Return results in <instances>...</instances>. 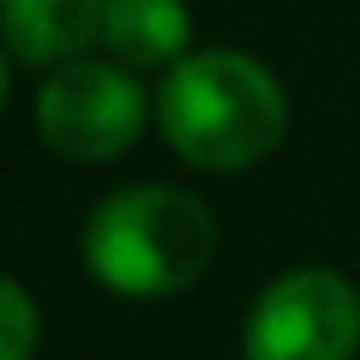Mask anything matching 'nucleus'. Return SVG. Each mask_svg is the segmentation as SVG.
Instances as JSON below:
<instances>
[{
  "label": "nucleus",
  "mask_w": 360,
  "mask_h": 360,
  "mask_svg": "<svg viewBox=\"0 0 360 360\" xmlns=\"http://www.w3.org/2000/svg\"><path fill=\"white\" fill-rule=\"evenodd\" d=\"M146 118V96L124 68L107 62H62L34 101V124L39 141L73 163H107L118 158Z\"/></svg>",
  "instance_id": "nucleus-3"
},
{
  "label": "nucleus",
  "mask_w": 360,
  "mask_h": 360,
  "mask_svg": "<svg viewBox=\"0 0 360 360\" xmlns=\"http://www.w3.org/2000/svg\"><path fill=\"white\" fill-rule=\"evenodd\" d=\"M0 315H6V326H0V360H28L34 343H39V315H34L22 281H0Z\"/></svg>",
  "instance_id": "nucleus-7"
},
{
  "label": "nucleus",
  "mask_w": 360,
  "mask_h": 360,
  "mask_svg": "<svg viewBox=\"0 0 360 360\" xmlns=\"http://www.w3.org/2000/svg\"><path fill=\"white\" fill-rule=\"evenodd\" d=\"M354 349L360 292L338 270H292L248 315V360H349Z\"/></svg>",
  "instance_id": "nucleus-4"
},
{
  "label": "nucleus",
  "mask_w": 360,
  "mask_h": 360,
  "mask_svg": "<svg viewBox=\"0 0 360 360\" xmlns=\"http://www.w3.org/2000/svg\"><path fill=\"white\" fill-rule=\"evenodd\" d=\"M214 253V219L174 186H129L107 197L84 225V264L124 298H163L202 276Z\"/></svg>",
  "instance_id": "nucleus-2"
},
{
  "label": "nucleus",
  "mask_w": 360,
  "mask_h": 360,
  "mask_svg": "<svg viewBox=\"0 0 360 360\" xmlns=\"http://www.w3.org/2000/svg\"><path fill=\"white\" fill-rule=\"evenodd\" d=\"M158 124L180 158L197 169H248L259 163L287 124L281 84L242 51L186 56L158 96Z\"/></svg>",
  "instance_id": "nucleus-1"
},
{
  "label": "nucleus",
  "mask_w": 360,
  "mask_h": 360,
  "mask_svg": "<svg viewBox=\"0 0 360 360\" xmlns=\"http://www.w3.org/2000/svg\"><path fill=\"white\" fill-rule=\"evenodd\" d=\"M191 22L180 0H107L101 11V45L124 68H163L180 56Z\"/></svg>",
  "instance_id": "nucleus-6"
},
{
  "label": "nucleus",
  "mask_w": 360,
  "mask_h": 360,
  "mask_svg": "<svg viewBox=\"0 0 360 360\" xmlns=\"http://www.w3.org/2000/svg\"><path fill=\"white\" fill-rule=\"evenodd\" d=\"M107 0H6V45L22 62H73L101 39Z\"/></svg>",
  "instance_id": "nucleus-5"
}]
</instances>
